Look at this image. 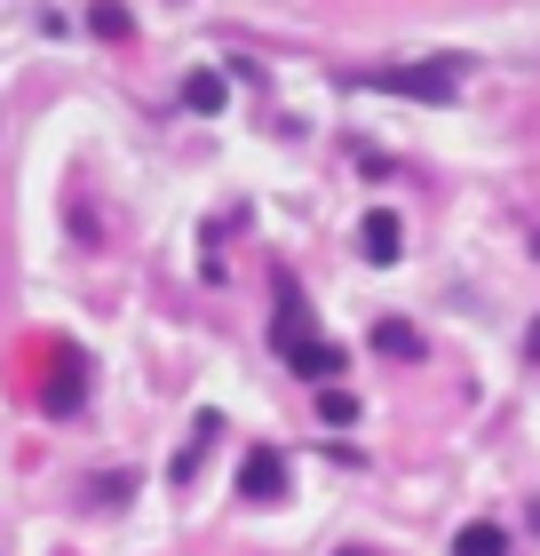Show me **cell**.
I'll list each match as a JSON object with an SVG mask.
<instances>
[{
	"instance_id": "cell-2",
	"label": "cell",
	"mask_w": 540,
	"mask_h": 556,
	"mask_svg": "<svg viewBox=\"0 0 540 556\" xmlns=\"http://www.w3.org/2000/svg\"><path fill=\"white\" fill-rule=\"evenodd\" d=\"M461 556H501V525H469V533H461Z\"/></svg>"
},
{
	"instance_id": "cell-1",
	"label": "cell",
	"mask_w": 540,
	"mask_h": 556,
	"mask_svg": "<svg viewBox=\"0 0 540 556\" xmlns=\"http://www.w3.org/2000/svg\"><path fill=\"white\" fill-rule=\"evenodd\" d=\"M366 255H381V263L398 255V215H374L366 223Z\"/></svg>"
},
{
	"instance_id": "cell-4",
	"label": "cell",
	"mask_w": 540,
	"mask_h": 556,
	"mask_svg": "<svg viewBox=\"0 0 540 556\" xmlns=\"http://www.w3.org/2000/svg\"><path fill=\"white\" fill-rule=\"evenodd\" d=\"M532 358H540V334H532Z\"/></svg>"
},
{
	"instance_id": "cell-3",
	"label": "cell",
	"mask_w": 540,
	"mask_h": 556,
	"mask_svg": "<svg viewBox=\"0 0 540 556\" xmlns=\"http://www.w3.org/2000/svg\"><path fill=\"white\" fill-rule=\"evenodd\" d=\"M247 493H278V462H271V453H254V462H247Z\"/></svg>"
}]
</instances>
